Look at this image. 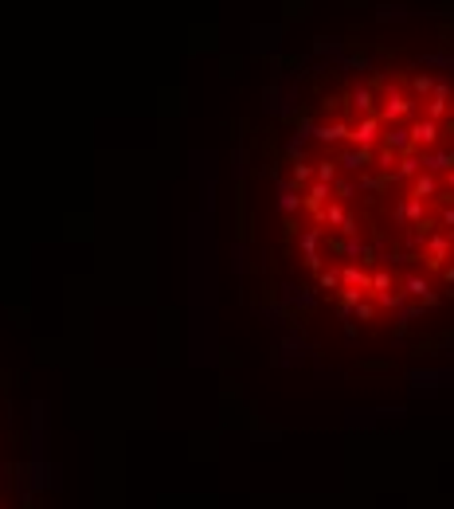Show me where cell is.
<instances>
[{
    "instance_id": "6da1fadb",
    "label": "cell",
    "mask_w": 454,
    "mask_h": 509,
    "mask_svg": "<svg viewBox=\"0 0 454 509\" xmlns=\"http://www.w3.org/2000/svg\"><path fill=\"white\" fill-rule=\"evenodd\" d=\"M282 259L329 321L368 341L454 314V83L353 74L302 118L278 184Z\"/></svg>"
}]
</instances>
